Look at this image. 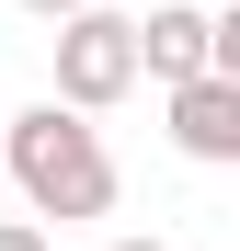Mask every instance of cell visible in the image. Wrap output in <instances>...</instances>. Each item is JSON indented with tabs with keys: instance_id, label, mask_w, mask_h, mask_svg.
Returning <instances> with one entry per match:
<instances>
[{
	"instance_id": "6",
	"label": "cell",
	"mask_w": 240,
	"mask_h": 251,
	"mask_svg": "<svg viewBox=\"0 0 240 251\" xmlns=\"http://www.w3.org/2000/svg\"><path fill=\"white\" fill-rule=\"evenodd\" d=\"M23 12H34V23H69V12H92V0H23Z\"/></svg>"
},
{
	"instance_id": "1",
	"label": "cell",
	"mask_w": 240,
	"mask_h": 251,
	"mask_svg": "<svg viewBox=\"0 0 240 251\" xmlns=\"http://www.w3.org/2000/svg\"><path fill=\"white\" fill-rule=\"evenodd\" d=\"M0 172L23 183L34 205V228H69V217H114V149H103V126L92 114H69V103H23V114H0Z\"/></svg>"
},
{
	"instance_id": "4",
	"label": "cell",
	"mask_w": 240,
	"mask_h": 251,
	"mask_svg": "<svg viewBox=\"0 0 240 251\" xmlns=\"http://www.w3.org/2000/svg\"><path fill=\"white\" fill-rule=\"evenodd\" d=\"M172 149L183 160H206V172H229L240 160V80H172Z\"/></svg>"
},
{
	"instance_id": "3",
	"label": "cell",
	"mask_w": 240,
	"mask_h": 251,
	"mask_svg": "<svg viewBox=\"0 0 240 251\" xmlns=\"http://www.w3.org/2000/svg\"><path fill=\"white\" fill-rule=\"evenodd\" d=\"M217 69V12H194V0H160V12L137 23V80H206Z\"/></svg>"
},
{
	"instance_id": "7",
	"label": "cell",
	"mask_w": 240,
	"mask_h": 251,
	"mask_svg": "<svg viewBox=\"0 0 240 251\" xmlns=\"http://www.w3.org/2000/svg\"><path fill=\"white\" fill-rule=\"evenodd\" d=\"M114 251H172V240H114Z\"/></svg>"
},
{
	"instance_id": "5",
	"label": "cell",
	"mask_w": 240,
	"mask_h": 251,
	"mask_svg": "<svg viewBox=\"0 0 240 251\" xmlns=\"http://www.w3.org/2000/svg\"><path fill=\"white\" fill-rule=\"evenodd\" d=\"M0 251H57V240L34 228V217H0Z\"/></svg>"
},
{
	"instance_id": "2",
	"label": "cell",
	"mask_w": 240,
	"mask_h": 251,
	"mask_svg": "<svg viewBox=\"0 0 240 251\" xmlns=\"http://www.w3.org/2000/svg\"><path fill=\"white\" fill-rule=\"evenodd\" d=\"M137 92V12H69L57 23V92L46 103H69V114H114Z\"/></svg>"
}]
</instances>
